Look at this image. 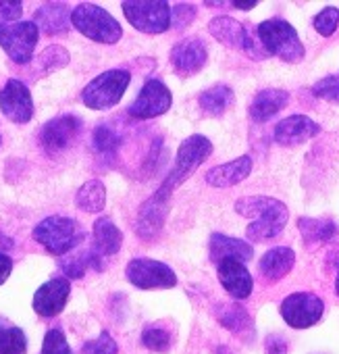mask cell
Instances as JSON below:
<instances>
[{
	"label": "cell",
	"instance_id": "cell-20",
	"mask_svg": "<svg viewBox=\"0 0 339 354\" xmlns=\"http://www.w3.org/2000/svg\"><path fill=\"white\" fill-rule=\"evenodd\" d=\"M209 252H211V259L219 265L221 261L225 259H235V261H250L254 250L248 242L244 240H235V238H229V236H223V234H213L211 236V244H209Z\"/></svg>",
	"mask_w": 339,
	"mask_h": 354
},
{
	"label": "cell",
	"instance_id": "cell-39",
	"mask_svg": "<svg viewBox=\"0 0 339 354\" xmlns=\"http://www.w3.org/2000/svg\"><path fill=\"white\" fill-rule=\"evenodd\" d=\"M177 17L182 19L177 28H186V26L194 19V9H192L190 5H177V7H175V19H177Z\"/></svg>",
	"mask_w": 339,
	"mask_h": 354
},
{
	"label": "cell",
	"instance_id": "cell-27",
	"mask_svg": "<svg viewBox=\"0 0 339 354\" xmlns=\"http://www.w3.org/2000/svg\"><path fill=\"white\" fill-rule=\"evenodd\" d=\"M298 227L306 240V244H316V242H327L337 234V225L329 219H300Z\"/></svg>",
	"mask_w": 339,
	"mask_h": 354
},
{
	"label": "cell",
	"instance_id": "cell-24",
	"mask_svg": "<svg viewBox=\"0 0 339 354\" xmlns=\"http://www.w3.org/2000/svg\"><path fill=\"white\" fill-rule=\"evenodd\" d=\"M71 13L65 3H48L36 11V26L46 34H61L67 30Z\"/></svg>",
	"mask_w": 339,
	"mask_h": 354
},
{
	"label": "cell",
	"instance_id": "cell-18",
	"mask_svg": "<svg viewBox=\"0 0 339 354\" xmlns=\"http://www.w3.org/2000/svg\"><path fill=\"white\" fill-rule=\"evenodd\" d=\"M318 131H320V125L314 123L310 117L291 115L277 123L273 136H275V142L281 146H298V144H304L310 138L318 136Z\"/></svg>",
	"mask_w": 339,
	"mask_h": 354
},
{
	"label": "cell",
	"instance_id": "cell-36",
	"mask_svg": "<svg viewBox=\"0 0 339 354\" xmlns=\"http://www.w3.org/2000/svg\"><path fill=\"white\" fill-rule=\"evenodd\" d=\"M69 63V55L65 48L61 46H50L48 50L42 53L40 57V65L44 71H52V69H59V67H65Z\"/></svg>",
	"mask_w": 339,
	"mask_h": 354
},
{
	"label": "cell",
	"instance_id": "cell-43",
	"mask_svg": "<svg viewBox=\"0 0 339 354\" xmlns=\"http://www.w3.org/2000/svg\"><path fill=\"white\" fill-rule=\"evenodd\" d=\"M3 323H5V321H3V319H0V325H3ZM0 329H3V327H0Z\"/></svg>",
	"mask_w": 339,
	"mask_h": 354
},
{
	"label": "cell",
	"instance_id": "cell-15",
	"mask_svg": "<svg viewBox=\"0 0 339 354\" xmlns=\"http://www.w3.org/2000/svg\"><path fill=\"white\" fill-rule=\"evenodd\" d=\"M209 59L206 46L198 38H186L171 50V65L180 77H190L198 73Z\"/></svg>",
	"mask_w": 339,
	"mask_h": 354
},
{
	"label": "cell",
	"instance_id": "cell-33",
	"mask_svg": "<svg viewBox=\"0 0 339 354\" xmlns=\"http://www.w3.org/2000/svg\"><path fill=\"white\" fill-rule=\"evenodd\" d=\"M117 352H119V346L110 337L108 331H102L96 339L86 342L81 348V354H117Z\"/></svg>",
	"mask_w": 339,
	"mask_h": 354
},
{
	"label": "cell",
	"instance_id": "cell-26",
	"mask_svg": "<svg viewBox=\"0 0 339 354\" xmlns=\"http://www.w3.org/2000/svg\"><path fill=\"white\" fill-rule=\"evenodd\" d=\"M75 205L86 213H100L106 205V188L98 180L86 182L75 196Z\"/></svg>",
	"mask_w": 339,
	"mask_h": 354
},
{
	"label": "cell",
	"instance_id": "cell-38",
	"mask_svg": "<svg viewBox=\"0 0 339 354\" xmlns=\"http://www.w3.org/2000/svg\"><path fill=\"white\" fill-rule=\"evenodd\" d=\"M267 354H287V342L281 335L267 337Z\"/></svg>",
	"mask_w": 339,
	"mask_h": 354
},
{
	"label": "cell",
	"instance_id": "cell-35",
	"mask_svg": "<svg viewBox=\"0 0 339 354\" xmlns=\"http://www.w3.org/2000/svg\"><path fill=\"white\" fill-rule=\"evenodd\" d=\"M337 24H339V11L329 7V9H322L316 17H314V30L320 34V36H333L335 30H337Z\"/></svg>",
	"mask_w": 339,
	"mask_h": 354
},
{
	"label": "cell",
	"instance_id": "cell-1",
	"mask_svg": "<svg viewBox=\"0 0 339 354\" xmlns=\"http://www.w3.org/2000/svg\"><path fill=\"white\" fill-rule=\"evenodd\" d=\"M235 211L242 217H252L254 223L246 230L248 240L267 242L277 238L287 225L289 211L287 207L271 196H250L235 203Z\"/></svg>",
	"mask_w": 339,
	"mask_h": 354
},
{
	"label": "cell",
	"instance_id": "cell-44",
	"mask_svg": "<svg viewBox=\"0 0 339 354\" xmlns=\"http://www.w3.org/2000/svg\"><path fill=\"white\" fill-rule=\"evenodd\" d=\"M0 142H3V140H0Z\"/></svg>",
	"mask_w": 339,
	"mask_h": 354
},
{
	"label": "cell",
	"instance_id": "cell-28",
	"mask_svg": "<svg viewBox=\"0 0 339 354\" xmlns=\"http://www.w3.org/2000/svg\"><path fill=\"white\" fill-rule=\"evenodd\" d=\"M90 267L102 269V257H100L94 248H92L90 252L73 254V257H69V259H65V261L61 263V269H63V271H65V275H67V277H71V279H79V277H84L86 269H90Z\"/></svg>",
	"mask_w": 339,
	"mask_h": 354
},
{
	"label": "cell",
	"instance_id": "cell-32",
	"mask_svg": "<svg viewBox=\"0 0 339 354\" xmlns=\"http://www.w3.org/2000/svg\"><path fill=\"white\" fill-rule=\"evenodd\" d=\"M40 354H71V348L67 344L63 329H59V327L48 329V333L44 335V344H42Z\"/></svg>",
	"mask_w": 339,
	"mask_h": 354
},
{
	"label": "cell",
	"instance_id": "cell-3",
	"mask_svg": "<svg viewBox=\"0 0 339 354\" xmlns=\"http://www.w3.org/2000/svg\"><path fill=\"white\" fill-rule=\"evenodd\" d=\"M34 240L42 244L50 254L63 257L84 240V227L75 219L52 215L36 225Z\"/></svg>",
	"mask_w": 339,
	"mask_h": 354
},
{
	"label": "cell",
	"instance_id": "cell-12",
	"mask_svg": "<svg viewBox=\"0 0 339 354\" xmlns=\"http://www.w3.org/2000/svg\"><path fill=\"white\" fill-rule=\"evenodd\" d=\"M171 92L160 80H148L135 102L129 106V115L135 119H154L171 109Z\"/></svg>",
	"mask_w": 339,
	"mask_h": 354
},
{
	"label": "cell",
	"instance_id": "cell-16",
	"mask_svg": "<svg viewBox=\"0 0 339 354\" xmlns=\"http://www.w3.org/2000/svg\"><path fill=\"white\" fill-rule=\"evenodd\" d=\"M71 294V281L65 277H55L50 281H46L44 286L38 288V292L34 294V310L42 317H57Z\"/></svg>",
	"mask_w": 339,
	"mask_h": 354
},
{
	"label": "cell",
	"instance_id": "cell-8",
	"mask_svg": "<svg viewBox=\"0 0 339 354\" xmlns=\"http://www.w3.org/2000/svg\"><path fill=\"white\" fill-rule=\"evenodd\" d=\"M127 21L144 34H164L171 26V7L168 3H123Z\"/></svg>",
	"mask_w": 339,
	"mask_h": 354
},
{
	"label": "cell",
	"instance_id": "cell-40",
	"mask_svg": "<svg viewBox=\"0 0 339 354\" xmlns=\"http://www.w3.org/2000/svg\"><path fill=\"white\" fill-rule=\"evenodd\" d=\"M11 271H13V261H11V257H7L5 252H0V286H3V283L9 279Z\"/></svg>",
	"mask_w": 339,
	"mask_h": 354
},
{
	"label": "cell",
	"instance_id": "cell-37",
	"mask_svg": "<svg viewBox=\"0 0 339 354\" xmlns=\"http://www.w3.org/2000/svg\"><path fill=\"white\" fill-rule=\"evenodd\" d=\"M23 13V5L19 0H0V26H11V21L19 19Z\"/></svg>",
	"mask_w": 339,
	"mask_h": 354
},
{
	"label": "cell",
	"instance_id": "cell-13",
	"mask_svg": "<svg viewBox=\"0 0 339 354\" xmlns=\"http://www.w3.org/2000/svg\"><path fill=\"white\" fill-rule=\"evenodd\" d=\"M81 129V121L75 115H59L40 129V144L48 154H59L71 146Z\"/></svg>",
	"mask_w": 339,
	"mask_h": 354
},
{
	"label": "cell",
	"instance_id": "cell-23",
	"mask_svg": "<svg viewBox=\"0 0 339 354\" xmlns=\"http://www.w3.org/2000/svg\"><path fill=\"white\" fill-rule=\"evenodd\" d=\"M123 244V234L119 232V227L108 219V217H100L94 223V244L92 248L100 254V257H110L117 254L121 250Z\"/></svg>",
	"mask_w": 339,
	"mask_h": 354
},
{
	"label": "cell",
	"instance_id": "cell-29",
	"mask_svg": "<svg viewBox=\"0 0 339 354\" xmlns=\"http://www.w3.org/2000/svg\"><path fill=\"white\" fill-rule=\"evenodd\" d=\"M123 144V138L108 125H98L94 129V136H92V146L98 154H104V156H110L115 154Z\"/></svg>",
	"mask_w": 339,
	"mask_h": 354
},
{
	"label": "cell",
	"instance_id": "cell-30",
	"mask_svg": "<svg viewBox=\"0 0 339 354\" xmlns=\"http://www.w3.org/2000/svg\"><path fill=\"white\" fill-rule=\"evenodd\" d=\"M142 344L154 352H168L173 346V333L162 325H150L142 333Z\"/></svg>",
	"mask_w": 339,
	"mask_h": 354
},
{
	"label": "cell",
	"instance_id": "cell-34",
	"mask_svg": "<svg viewBox=\"0 0 339 354\" xmlns=\"http://www.w3.org/2000/svg\"><path fill=\"white\" fill-rule=\"evenodd\" d=\"M312 94L322 98V100H329V102H339V73L322 77L320 82H316L312 86Z\"/></svg>",
	"mask_w": 339,
	"mask_h": 354
},
{
	"label": "cell",
	"instance_id": "cell-4",
	"mask_svg": "<svg viewBox=\"0 0 339 354\" xmlns=\"http://www.w3.org/2000/svg\"><path fill=\"white\" fill-rule=\"evenodd\" d=\"M71 24L86 38L100 42V44H115L123 36V30L117 24V19H113L110 13H106L104 9H100L98 5H92V3L79 5L71 13Z\"/></svg>",
	"mask_w": 339,
	"mask_h": 354
},
{
	"label": "cell",
	"instance_id": "cell-5",
	"mask_svg": "<svg viewBox=\"0 0 339 354\" xmlns=\"http://www.w3.org/2000/svg\"><path fill=\"white\" fill-rule=\"evenodd\" d=\"M258 38L267 55H275L285 63H296L304 57V46L298 32L283 19H269L258 26Z\"/></svg>",
	"mask_w": 339,
	"mask_h": 354
},
{
	"label": "cell",
	"instance_id": "cell-9",
	"mask_svg": "<svg viewBox=\"0 0 339 354\" xmlns=\"http://www.w3.org/2000/svg\"><path fill=\"white\" fill-rule=\"evenodd\" d=\"M325 310L322 300L316 294L310 292H296L289 294L283 302H281V317L283 321L293 327V329H306L312 327L314 323L320 321Z\"/></svg>",
	"mask_w": 339,
	"mask_h": 354
},
{
	"label": "cell",
	"instance_id": "cell-19",
	"mask_svg": "<svg viewBox=\"0 0 339 354\" xmlns=\"http://www.w3.org/2000/svg\"><path fill=\"white\" fill-rule=\"evenodd\" d=\"M252 171V158L250 156H240L231 162L213 167L206 173V182L215 188H231L244 182Z\"/></svg>",
	"mask_w": 339,
	"mask_h": 354
},
{
	"label": "cell",
	"instance_id": "cell-2",
	"mask_svg": "<svg viewBox=\"0 0 339 354\" xmlns=\"http://www.w3.org/2000/svg\"><path fill=\"white\" fill-rule=\"evenodd\" d=\"M213 152V144L209 138L204 136H190L182 142L180 150H177V160H175V167L173 171L166 175L164 184L154 192L152 198L168 205V201H171V194L175 192V188H180L188 177L211 156Z\"/></svg>",
	"mask_w": 339,
	"mask_h": 354
},
{
	"label": "cell",
	"instance_id": "cell-10",
	"mask_svg": "<svg viewBox=\"0 0 339 354\" xmlns=\"http://www.w3.org/2000/svg\"><path fill=\"white\" fill-rule=\"evenodd\" d=\"M209 32L213 34V38H217L221 44L242 50L252 59H264L267 53L262 50V46L250 36V32L235 19L231 17H217L209 24Z\"/></svg>",
	"mask_w": 339,
	"mask_h": 354
},
{
	"label": "cell",
	"instance_id": "cell-25",
	"mask_svg": "<svg viewBox=\"0 0 339 354\" xmlns=\"http://www.w3.org/2000/svg\"><path fill=\"white\" fill-rule=\"evenodd\" d=\"M200 102V109L206 113V115H213V117H219L223 115L231 104H233V90L229 86H213L211 90H204L198 98Z\"/></svg>",
	"mask_w": 339,
	"mask_h": 354
},
{
	"label": "cell",
	"instance_id": "cell-11",
	"mask_svg": "<svg viewBox=\"0 0 339 354\" xmlns=\"http://www.w3.org/2000/svg\"><path fill=\"white\" fill-rule=\"evenodd\" d=\"M127 279L142 290H154V288H173L177 286V275L175 271L152 259H133L127 269H125Z\"/></svg>",
	"mask_w": 339,
	"mask_h": 354
},
{
	"label": "cell",
	"instance_id": "cell-17",
	"mask_svg": "<svg viewBox=\"0 0 339 354\" xmlns=\"http://www.w3.org/2000/svg\"><path fill=\"white\" fill-rule=\"evenodd\" d=\"M219 273V281L221 286L227 290V294L235 300H246L252 294V275L246 269V265L242 261L235 259H225L219 263L217 267Z\"/></svg>",
	"mask_w": 339,
	"mask_h": 354
},
{
	"label": "cell",
	"instance_id": "cell-41",
	"mask_svg": "<svg viewBox=\"0 0 339 354\" xmlns=\"http://www.w3.org/2000/svg\"><path fill=\"white\" fill-rule=\"evenodd\" d=\"M233 7L240 9V11H250V9L256 7V3H233Z\"/></svg>",
	"mask_w": 339,
	"mask_h": 354
},
{
	"label": "cell",
	"instance_id": "cell-42",
	"mask_svg": "<svg viewBox=\"0 0 339 354\" xmlns=\"http://www.w3.org/2000/svg\"><path fill=\"white\" fill-rule=\"evenodd\" d=\"M335 292L339 296V259H337V277H335Z\"/></svg>",
	"mask_w": 339,
	"mask_h": 354
},
{
	"label": "cell",
	"instance_id": "cell-31",
	"mask_svg": "<svg viewBox=\"0 0 339 354\" xmlns=\"http://www.w3.org/2000/svg\"><path fill=\"white\" fill-rule=\"evenodd\" d=\"M28 337L19 327H3L0 329V354H26Z\"/></svg>",
	"mask_w": 339,
	"mask_h": 354
},
{
	"label": "cell",
	"instance_id": "cell-21",
	"mask_svg": "<svg viewBox=\"0 0 339 354\" xmlns=\"http://www.w3.org/2000/svg\"><path fill=\"white\" fill-rule=\"evenodd\" d=\"M287 102H289V94L285 90H275V88L262 90L254 96L250 104V117L256 123H264L273 115H277Z\"/></svg>",
	"mask_w": 339,
	"mask_h": 354
},
{
	"label": "cell",
	"instance_id": "cell-14",
	"mask_svg": "<svg viewBox=\"0 0 339 354\" xmlns=\"http://www.w3.org/2000/svg\"><path fill=\"white\" fill-rule=\"evenodd\" d=\"M0 111L13 123H28L34 117V100L28 86L19 80H9L0 90Z\"/></svg>",
	"mask_w": 339,
	"mask_h": 354
},
{
	"label": "cell",
	"instance_id": "cell-22",
	"mask_svg": "<svg viewBox=\"0 0 339 354\" xmlns=\"http://www.w3.org/2000/svg\"><path fill=\"white\" fill-rule=\"evenodd\" d=\"M293 263H296L293 250L287 246H277V248H271L260 259L258 269H260L262 277H267L269 281H279L293 269Z\"/></svg>",
	"mask_w": 339,
	"mask_h": 354
},
{
	"label": "cell",
	"instance_id": "cell-7",
	"mask_svg": "<svg viewBox=\"0 0 339 354\" xmlns=\"http://www.w3.org/2000/svg\"><path fill=\"white\" fill-rule=\"evenodd\" d=\"M38 38H40V28L34 21L0 26V46L19 65L32 61Z\"/></svg>",
	"mask_w": 339,
	"mask_h": 354
},
{
	"label": "cell",
	"instance_id": "cell-6",
	"mask_svg": "<svg viewBox=\"0 0 339 354\" xmlns=\"http://www.w3.org/2000/svg\"><path fill=\"white\" fill-rule=\"evenodd\" d=\"M131 82V75L129 71L125 69H110V71H104L102 75H98L96 80H92L84 92H81V100L88 109H94V111H106L110 106H115L127 86Z\"/></svg>",
	"mask_w": 339,
	"mask_h": 354
}]
</instances>
